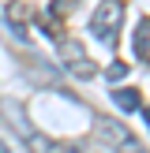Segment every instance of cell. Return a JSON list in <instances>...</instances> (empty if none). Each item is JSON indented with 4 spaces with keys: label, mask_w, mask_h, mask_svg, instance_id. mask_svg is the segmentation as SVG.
Listing matches in <instances>:
<instances>
[{
    "label": "cell",
    "mask_w": 150,
    "mask_h": 153,
    "mask_svg": "<svg viewBox=\"0 0 150 153\" xmlns=\"http://www.w3.org/2000/svg\"><path fill=\"white\" fill-rule=\"evenodd\" d=\"M120 22H124V11H120V0H105V4L98 7L94 15H90V30H94V37H101L105 45H112V37H116Z\"/></svg>",
    "instance_id": "1"
},
{
    "label": "cell",
    "mask_w": 150,
    "mask_h": 153,
    "mask_svg": "<svg viewBox=\"0 0 150 153\" xmlns=\"http://www.w3.org/2000/svg\"><path fill=\"white\" fill-rule=\"evenodd\" d=\"M101 138L109 142V146L116 149V153H146V149L139 146V142H135V134L128 131L120 120H101Z\"/></svg>",
    "instance_id": "2"
},
{
    "label": "cell",
    "mask_w": 150,
    "mask_h": 153,
    "mask_svg": "<svg viewBox=\"0 0 150 153\" xmlns=\"http://www.w3.org/2000/svg\"><path fill=\"white\" fill-rule=\"evenodd\" d=\"M4 116L11 120V123H19V134H22V142H26V146L34 149V153H49V142H45L41 134H38L34 127L26 123V116H22V108H11V105H8V108H4Z\"/></svg>",
    "instance_id": "3"
},
{
    "label": "cell",
    "mask_w": 150,
    "mask_h": 153,
    "mask_svg": "<svg viewBox=\"0 0 150 153\" xmlns=\"http://www.w3.org/2000/svg\"><path fill=\"white\" fill-rule=\"evenodd\" d=\"M146 37H150V19L142 15L139 19V26H135V41H131V49H135V56H139V64H146Z\"/></svg>",
    "instance_id": "4"
},
{
    "label": "cell",
    "mask_w": 150,
    "mask_h": 153,
    "mask_svg": "<svg viewBox=\"0 0 150 153\" xmlns=\"http://www.w3.org/2000/svg\"><path fill=\"white\" fill-rule=\"evenodd\" d=\"M112 101H116V108H120V112H139V108H142L139 90H116V94H112Z\"/></svg>",
    "instance_id": "5"
},
{
    "label": "cell",
    "mask_w": 150,
    "mask_h": 153,
    "mask_svg": "<svg viewBox=\"0 0 150 153\" xmlns=\"http://www.w3.org/2000/svg\"><path fill=\"white\" fill-rule=\"evenodd\" d=\"M68 64H71V75H79V79H94L98 75V67L90 64L86 56H75V60H68Z\"/></svg>",
    "instance_id": "6"
},
{
    "label": "cell",
    "mask_w": 150,
    "mask_h": 153,
    "mask_svg": "<svg viewBox=\"0 0 150 153\" xmlns=\"http://www.w3.org/2000/svg\"><path fill=\"white\" fill-rule=\"evenodd\" d=\"M124 75H128V64H120V60H116V64H109V67H105V79H109V82H120Z\"/></svg>",
    "instance_id": "7"
},
{
    "label": "cell",
    "mask_w": 150,
    "mask_h": 153,
    "mask_svg": "<svg viewBox=\"0 0 150 153\" xmlns=\"http://www.w3.org/2000/svg\"><path fill=\"white\" fill-rule=\"evenodd\" d=\"M0 153H8V146H4V142H0Z\"/></svg>",
    "instance_id": "8"
}]
</instances>
